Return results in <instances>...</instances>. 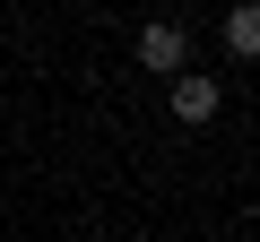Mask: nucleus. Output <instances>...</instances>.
Returning a JSON list of instances; mask_svg holds the SVG:
<instances>
[{
    "label": "nucleus",
    "mask_w": 260,
    "mask_h": 242,
    "mask_svg": "<svg viewBox=\"0 0 260 242\" xmlns=\"http://www.w3.org/2000/svg\"><path fill=\"white\" fill-rule=\"evenodd\" d=\"M217 78H174V121H191V130H200V121H217Z\"/></svg>",
    "instance_id": "1"
},
{
    "label": "nucleus",
    "mask_w": 260,
    "mask_h": 242,
    "mask_svg": "<svg viewBox=\"0 0 260 242\" xmlns=\"http://www.w3.org/2000/svg\"><path fill=\"white\" fill-rule=\"evenodd\" d=\"M139 69H182V26H148L139 35Z\"/></svg>",
    "instance_id": "2"
},
{
    "label": "nucleus",
    "mask_w": 260,
    "mask_h": 242,
    "mask_svg": "<svg viewBox=\"0 0 260 242\" xmlns=\"http://www.w3.org/2000/svg\"><path fill=\"white\" fill-rule=\"evenodd\" d=\"M225 44H234V52H243V61H251V52H260V9H251V0H243V9H234V18H225Z\"/></svg>",
    "instance_id": "3"
}]
</instances>
